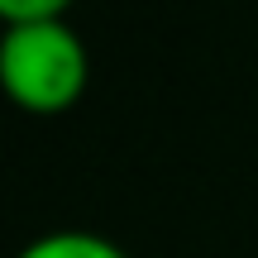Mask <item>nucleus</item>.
I'll use <instances>...</instances> for the list:
<instances>
[{
	"label": "nucleus",
	"instance_id": "2",
	"mask_svg": "<svg viewBox=\"0 0 258 258\" xmlns=\"http://www.w3.org/2000/svg\"><path fill=\"white\" fill-rule=\"evenodd\" d=\"M15 258H129V253L96 230H48L29 239Z\"/></svg>",
	"mask_w": 258,
	"mask_h": 258
},
{
	"label": "nucleus",
	"instance_id": "3",
	"mask_svg": "<svg viewBox=\"0 0 258 258\" xmlns=\"http://www.w3.org/2000/svg\"><path fill=\"white\" fill-rule=\"evenodd\" d=\"M72 0H0L5 24H29V19H67Z\"/></svg>",
	"mask_w": 258,
	"mask_h": 258
},
{
	"label": "nucleus",
	"instance_id": "1",
	"mask_svg": "<svg viewBox=\"0 0 258 258\" xmlns=\"http://www.w3.org/2000/svg\"><path fill=\"white\" fill-rule=\"evenodd\" d=\"M91 57L86 43L67 19H29V24H5L0 38V82L5 96L19 110L57 115L82 101Z\"/></svg>",
	"mask_w": 258,
	"mask_h": 258
}]
</instances>
